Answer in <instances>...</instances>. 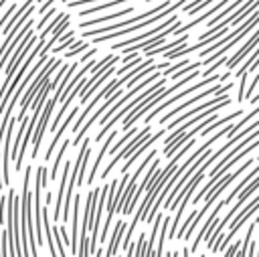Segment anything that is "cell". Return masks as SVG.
I'll use <instances>...</instances> for the list:
<instances>
[{"label": "cell", "instance_id": "d6986e66", "mask_svg": "<svg viewBox=\"0 0 259 257\" xmlns=\"http://www.w3.org/2000/svg\"><path fill=\"white\" fill-rule=\"evenodd\" d=\"M0 257H8V233L0 225Z\"/></svg>", "mask_w": 259, "mask_h": 257}, {"label": "cell", "instance_id": "7a4b0ae2", "mask_svg": "<svg viewBox=\"0 0 259 257\" xmlns=\"http://www.w3.org/2000/svg\"><path fill=\"white\" fill-rule=\"evenodd\" d=\"M164 85H166V77H160V79H158V81H156L152 87H148L144 93H140L138 97H134L132 101H127V103H125V105H123V107H121V109H119V111H117V113H115V115H113V117H111V119H109V121H107V123H105V125L99 130V134L95 136V142H101V140H103V138H105V136H107V134L113 130V125H115V123H117L121 117H125V115H127V113L134 109V107L144 105V103H146V101H148L152 95L160 93V91L164 89Z\"/></svg>", "mask_w": 259, "mask_h": 257}, {"label": "cell", "instance_id": "9a60e30c", "mask_svg": "<svg viewBox=\"0 0 259 257\" xmlns=\"http://www.w3.org/2000/svg\"><path fill=\"white\" fill-rule=\"evenodd\" d=\"M210 2H214V0H188L186 4H184V12L188 14V16H194L196 12H200L202 8H206ZM219 2V0H217Z\"/></svg>", "mask_w": 259, "mask_h": 257}, {"label": "cell", "instance_id": "8fae6325", "mask_svg": "<svg viewBox=\"0 0 259 257\" xmlns=\"http://www.w3.org/2000/svg\"><path fill=\"white\" fill-rule=\"evenodd\" d=\"M79 113V107H73V111H69L67 113V117L61 121V127L55 132V136H53V140H51V144H49V148H47V152H45V160H51V156H53V152H55V148H57V142L61 140V136H63V132H65V127L73 121V117Z\"/></svg>", "mask_w": 259, "mask_h": 257}, {"label": "cell", "instance_id": "7402d4cb", "mask_svg": "<svg viewBox=\"0 0 259 257\" xmlns=\"http://www.w3.org/2000/svg\"><path fill=\"white\" fill-rule=\"evenodd\" d=\"M241 243H243V241H235V243H231V245L225 249V255H223V257H237V251L241 249Z\"/></svg>", "mask_w": 259, "mask_h": 257}, {"label": "cell", "instance_id": "ba28073f", "mask_svg": "<svg viewBox=\"0 0 259 257\" xmlns=\"http://www.w3.org/2000/svg\"><path fill=\"white\" fill-rule=\"evenodd\" d=\"M227 204V200H219V204H214L212 206V210H210V215H208V219L204 221V225L200 227V231H198V235L194 237V243L190 245V251H198V247H200V243H202V239H204V235L208 233V229L212 227V223L219 219V212L223 210V206Z\"/></svg>", "mask_w": 259, "mask_h": 257}, {"label": "cell", "instance_id": "d4e9b609", "mask_svg": "<svg viewBox=\"0 0 259 257\" xmlns=\"http://www.w3.org/2000/svg\"><path fill=\"white\" fill-rule=\"evenodd\" d=\"M85 49H89V42H83L81 47H77V49H69V51H65V57L67 59H71L73 55H77V53H81V51H85Z\"/></svg>", "mask_w": 259, "mask_h": 257}, {"label": "cell", "instance_id": "d6a6232c", "mask_svg": "<svg viewBox=\"0 0 259 257\" xmlns=\"http://www.w3.org/2000/svg\"><path fill=\"white\" fill-rule=\"evenodd\" d=\"M255 257H259V249H257V253H255Z\"/></svg>", "mask_w": 259, "mask_h": 257}, {"label": "cell", "instance_id": "836d02e7", "mask_svg": "<svg viewBox=\"0 0 259 257\" xmlns=\"http://www.w3.org/2000/svg\"><path fill=\"white\" fill-rule=\"evenodd\" d=\"M200 257H206V255H200Z\"/></svg>", "mask_w": 259, "mask_h": 257}, {"label": "cell", "instance_id": "ac0fdd59", "mask_svg": "<svg viewBox=\"0 0 259 257\" xmlns=\"http://www.w3.org/2000/svg\"><path fill=\"white\" fill-rule=\"evenodd\" d=\"M241 79V83H239V91H237V101H245V91H247V81H249V73H245V75H241L239 77Z\"/></svg>", "mask_w": 259, "mask_h": 257}, {"label": "cell", "instance_id": "4dcf8cb0", "mask_svg": "<svg viewBox=\"0 0 259 257\" xmlns=\"http://www.w3.org/2000/svg\"><path fill=\"white\" fill-rule=\"evenodd\" d=\"M93 257H103V249H97V251H95V255H93Z\"/></svg>", "mask_w": 259, "mask_h": 257}, {"label": "cell", "instance_id": "cb8c5ba5", "mask_svg": "<svg viewBox=\"0 0 259 257\" xmlns=\"http://www.w3.org/2000/svg\"><path fill=\"white\" fill-rule=\"evenodd\" d=\"M59 231H61V239H63V243H65V247H69V249H71V237H69V231H67V225H63V227H59Z\"/></svg>", "mask_w": 259, "mask_h": 257}, {"label": "cell", "instance_id": "1f68e13d", "mask_svg": "<svg viewBox=\"0 0 259 257\" xmlns=\"http://www.w3.org/2000/svg\"><path fill=\"white\" fill-rule=\"evenodd\" d=\"M6 2H8V0H0V10H2V6H4Z\"/></svg>", "mask_w": 259, "mask_h": 257}, {"label": "cell", "instance_id": "277c9868", "mask_svg": "<svg viewBox=\"0 0 259 257\" xmlns=\"http://www.w3.org/2000/svg\"><path fill=\"white\" fill-rule=\"evenodd\" d=\"M231 87H233V83H225V85L217 83V85H212V87H206L202 93H194V95H192V97H188L184 103H180L178 107H174V109H170L168 113H164V115L160 117V123H168V121H172L174 117H178V113H180V111H184L186 107L194 105L196 101H200V99H204V97H210V95H217V93H227Z\"/></svg>", "mask_w": 259, "mask_h": 257}, {"label": "cell", "instance_id": "7c38bea8", "mask_svg": "<svg viewBox=\"0 0 259 257\" xmlns=\"http://www.w3.org/2000/svg\"><path fill=\"white\" fill-rule=\"evenodd\" d=\"M132 12H134V8L127 6V8H123V10H119V12H113V14H107V16H97V18H93V20H83L79 26H81V28H95V26H99V24H105V22L117 18V16H127V14H132Z\"/></svg>", "mask_w": 259, "mask_h": 257}, {"label": "cell", "instance_id": "603a6c76", "mask_svg": "<svg viewBox=\"0 0 259 257\" xmlns=\"http://www.w3.org/2000/svg\"><path fill=\"white\" fill-rule=\"evenodd\" d=\"M55 14H57V8H49V10H47V12L40 16V20H38V24H36V26H38V28H42V26L49 22V18H53Z\"/></svg>", "mask_w": 259, "mask_h": 257}, {"label": "cell", "instance_id": "ffe728a7", "mask_svg": "<svg viewBox=\"0 0 259 257\" xmlns=\"http://www.w3.org/2000/svg\"><path fill=\"white\" fill-rule=\"evenodd\" d=\"M227 61H229V57H225V55H223L219 61H214L210 67H206V71L202 73V77H210V75H214V71H217L221 65H227Z\"/></svg>", "mask_w": 259, "mask_h": 257}, {"label": "cell", "instance_id": "2e32d148", "mask_svg": "<svg viewBox=\"0 0 259 257\" xmlns=\"http://www.w3.org/2000/svg\"><path fill=\"white\" fill-rule=\"evenodd\" d=\"M69 140H65L61 146H59V152H57V158H55V162H53V168H51V180H57V170H59V166H61V160H63V156H65V152H67V148H69Z\"/></svg>", "mask_w": 259, "mask_h": 257}, {"label": "cell", "instance_id": "f1b7e54d", "mask_svg": "<svg viewBox=\"0 0 259 257\" xmlns=\"http://www.w3.org/2000/svg\"><path fill=\"white\" fill-rule=\"evenodd\" d=\"M51 202H53V192H47V196H45V204L49 206Z\"/></svg>", "mask_w": 259, "mask_h": 257}, {"label": "cell", "instance_id": "5b68a950", "mask_svg": "<svg viewBox=\"0 0 259 257\" xmlns=\"http://www.w3.org/2000/svg\"><path fill=\"white\" fill-rule=\"evenodd\" d=\"M55 103H57V97H51V99L45 103V107L40 109V115H38V121H36L34 134H32V152H30V158H32V160H34V158L38 156V152H40V142H42V136H45V132H47L49 119H51V115H53Z\"/></svg>", "mask_w": 259, "mask_h": 257}, {"label": "cell", "instance_id": "52a82bcc", "mask_svg": "<svg viewBox=\"0 0 259 257\" xmlns=\"http://www.w3.org/2000/svg\"><path fill=\"white\" fill-rule=\"evenodd\" d=\"M257 45H259V28L251 34V38L241 47V49H237V53L233 55V57H229V61H227V67L229 69H235L243 59H247L249 57V53H253L255 49H257Z\"/></svg>", "mask_w": 259, "mask_h": 257}, {"label": "cell", "instance_id": "484cf974", "mask_svg": "<svg viewBox=\"0 0 259 257\" xmlns=\"http://www.w3.org/2000/svg\"><path fill=\"white\" fill-rule=\"evenodd\" d=\"M136 247H138V241H136V243H130V247H127V255H125V257H134V255H136Z\"/></svg>", "mask_w": 259, "mask_h": 257}, {"label": "cell", "instance_id": "f546056e", "mask_svg": "<svg viewBox=\"0 0 259 257\" xmlns=\"http://www.w3.org/2000/svg\"><path fill=\"white\" fill-rule=\"evenodd\" d=\"M182 257H190V249H188V247H184V251H182Z\"/></svg>", "mask_w": 259, "mask_h": 257}, {"label": "cell", "instance_id": "5bb4252c", "mask_svg": "<svg viewBox=\"0 0 259 257\" xmlns=\"http://www.w3.org/2000/svg\"><path fill=\"white\" fill-rule=\"evenodd\" d=\"M140 130H142V127H138V125H136V127H130V130H127V132H125V134H123L119 140H115V144L109 148V152L115 156V154H117V152H119V150H121V148H123V146H125V144H127V142H130V140H132V138H134V136L140 132Z\"/></svg>", "mask_w": 259, "mask_h": 257}, {"label": "cell", "instance_id": "30bf717a", "mask_svg": "<svg viewBox=\"0 0 259 257\" xmlns=\"http://www.w3.org/2000/svg\"><path fill=\"white\" fill-rule=\"evenodd\" d=\"M125 231H127V225L123 221H117L113 225V233L109 237V243H107V249H105V257H115L119 241H121V235H125Z\"/></svg>", "mask_w": 259, "mask_h": 257}, {"label": "cell", "instance_id": "3957f363", "mask_svg": "<svg viewBox=\"0 0 259 257\" xmlns=\"http://www.w3.org/2000/svg\"><path fill=\"white\" fill-rule=\"evenodd\" d=\"M150 132H152V127H150V125H144V127H142V130H140V132H138V134L127 142V146H123V148H121V150L111 158V162H109V164L105 166V170L101 172L103 182H105V178L111 174V170L115 168V164H117L119 160H127V158H130V156H132V154H134V152H136V150H138V148H140V146H142V144L152 136Z\"/></svg>", "mask_w": 259, "mask_h": 257}, {"label": "cell", "instance_id": "8992f818", "mask_svg": "<svg viewBox=\"0 0 259 257\" xmlns=\"http://www.w3.org/2000/svg\"><path fill=\"white\" fill-rule=\"evenodd\" d=\"M178 20V16L176 14H172V16H168V18H164L158 26H154V28H148L146 32H140L138 36H132V38H125V40H119V42H115V45H111V49H125V47H132V45H136V42H140V40H146V38H150V36H156L154 32H164L168 26H172L174 22Z\"/></svg>", "mask_w": 259, "mask_h": 257}, {"label": "cell", "instance_id": "e0dca14e", "mask_svg": "<svg viewBox=\"0 0 259 257\" xmlns=\"http://www.w3.org/2000/svg\"><path fill=\"white\" fill-rule=\"evenodd\" d=\"M196 212H198V208H194V210H192V212L186 217V221H182V225H180V227H178V231H176V237H178V239H182V237H184V233H186V229L190 227V223L194 221Z\"/></svg>", "mask_w": 259, "mask_h": 257}, {"label": "cell", "instance_id": "6da1fadb", "mask_svg": "<svg viewBox=\"0 0 259 257\" xmlns=\"http://www.w3.org/2000/svg\"><path fill=\"white\" fill-rule=\"evenodd\" d=\"M59 65H63V61H61V59H57V57H53V59H49V61L42 65V69L34 75L32 83H30V85H28V89L24 91V97L20 99V111L16 113V119H18V121H22V119L26 117V109L30 107V103H32V99H34V95L45 87V83H47V81H51V75H53V71H55Z\"/></svg>", "mask_w": 259, "mask_h": 257}, {"label": "cell", "instance_id": "4fadbf2b", "mask_svg": "<svg viewBox=\"0 0 259 257\" xmlns=\"http://www.w3.org/2000/svg\"><path fill=\"white\" fill-rule=\"evenodd\" d=\"M123 2H130V0H111V2L95 4V6H89V8L81 10L79 14H81V16H89V14H95V12H103V10H109V8H113V6H119V4H123Z\"/></svg>", "mask_w": 259, "mask_h": 257}, {"label": "cell", "instance_id": "4316f807", "mask_svg": "<svg viewBox=\"0 0 259 257\" xmlns=\"http://www.w3.org/2000/svg\"><path fill=\"white\" fill-rule=\"evenodd\" d=\"M95 53H97V49H89V53H85V55L81 57V61H79V63H83V61H89V57H91V55H95Z\"/></svg>", "mask_w": 259, "mask_h": 257}, {"label": "cell", "instance_id": "9c48e42d", "mask_svg": "<svg viewBox=\"0 0 259 257\" xmlns=\"http://www.w3.org/2000/svg\"><path fill=\"white\" fill-rule=\"evenodd\" d=\"M113 65H115V63H113ZM113 65H109V67H107V69H105V71H103V73H101V75H99V77H97V79H95L91 85H85V89L79 93V101H81V103H87L89 95H93L97 89H101V87L107 83V79H109V77H111V75L117 71Z\"/></svg>", "mask_w": 259, "mask_h": 257}, {"label": "cell", "instance_id": "44dd1931", "mask_svg": "<svg viewBox=\"0 0 259 257\" xmlns=\"http://www.w3.org/2000/svg\"><path fill=\"white\" fill-rule=\"evenodd\" d=\"M6 210H8V194L0 198V225L6 223Z\"/></svg>", "mask_w": 259, "mask_h": 257}, {"label": "cell", "instance_id": "83f0119b", "mask_svg": "<svg viewBox=\"0 0 259 257\" xmlns=\"http://www.w3.org/2000/svg\"><path fill=\"white\" fill-rule=\"evenodd\" d=\"M134 59H138V53H127L121 61H123V63H130V61H134Z\"/></svg>", "mask_w": 259, "mask_h": 257}]
</instances>
